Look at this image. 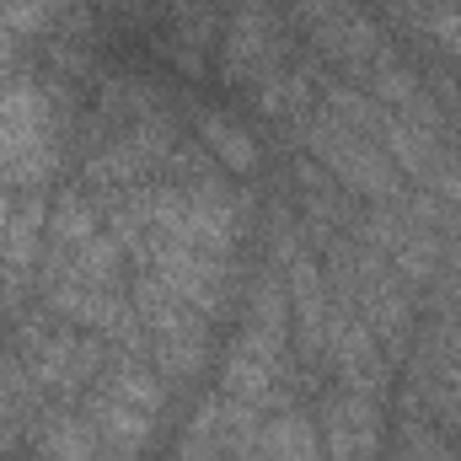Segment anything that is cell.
<instances>
[{"instance_id":"8","label":"cell","mask_w":461,"mask_h":461,"mask_svg":"<svg viewBox=\"0 0 461 461\" xmlns=\"http://www.w3.org/2000/svg\"><path fill=\"white\" fill-rule=\"evenodd\" d=\"M322 359L333 365L339 386L344 392H365V397H386V381H392V365H386V348L381 339L348 312L344 301H333V322H328V344H322Z\"/></svg>"},{"instance_id":"4","label":"cell","mask_w":461,"mask_h":461,"mask_svg":"<svg viewBox=\"0 0 461 461\" xmlns=\"http://www.w3.org/2000/svg\"><path fill=\"white\" fill-rule=\"evenodd\" d=\"M16 354H22V365L32 370L38 392H49V397H59V402L81 397V392L103 375V365L113 359V354H108V339H97V333H86V328H76V322H54V328L27 322Z\"/></svg>"},{"instance_id":"11","label":"cell","mask_w":461,"mask_h":461,"mask_svg":"<svg viewBox=\"0 0 461 461\" xmlns=\"http://www.w3.org/2000/svg\"><path fill=\"white\" fill-rule=\"evenodd\" d=\"M194 129H199L204 156H210L215 167H226L230 177H252V172L263 167V145L252 140V129H247L241 118L221 113V108H199Z\"/></svg>"},{"instance_id":"13","label":"cell","mask_w":461,"mask_h":461,"mask_svg":"<svg viewBox=\"0 0 461 461\" xmlns=\"http://www.w3.org/2000/svg\"><path fill=\"white\" fill-rule=\"evenodd\" d=\"M177 461H230V446H226V402L221 392L204 397L183 429V446H177Z\"/></svg>"},{"instance_id":"9","label":"cell","mask_w":461,"mask_h":461,"mask_svg":"<svg viewBox=\"0 0 461 461\" xmlns=\"http://www.w3.org/2000/svg\"><path fill=\"white\" fill-rule=\"evenodd\" d=\"M317 435L328 446V461H375L386 440V413L365 392H328L317 402Z\"/></svg>"},{"instance_id":"15","label":"cell","mask_w":461,"mask_h":461,"mask_svg":"<svg viewBox=\"0 0 461 461\" xmlns=\"http://www.w3.org/2000/svg\"><path fill=\"white\" fill-rule=\"evenodd\" d=\"M440 461H451V456H440Z\"/></svg>"},{"instance_id":"10","label":"cell","mask_w":461,"mask_h":461,"mask_svg":"<svg viewBox=\"0 0 461 461\" xmlns=\"http://www.w3.org/2000/svg\"><path fill=\"white\" fill-rule=\"evenodd\" d=\"M241 461H328V446L317 435V419L312 413H295V408H279L263 419L258 440L241 451Z\"/></svg>"},{"instance_id":"6","label":"cell","mask_w":461,"mask_h":461,"mask_svg":"<svg viewBox=\"0 0 461 461\" xmlns=\"http://www.w3.org/2000/svg\"><path fill=\"white\" fill-rule=\"evenodd\" d=\"M49 188H11L0 194V295L16 301L38 263H43V241H49Z\"/></svg>"},{"instance_id":"1","label":"cell","mask_w":461,"mask_h":461,"mask_svg":"<svg viewBox=\"0 0 461 461\" xmlns=\"http://www.w3.org/2000/svg\"><path fill=\"white\" fill-rule=\"evenodd\" d=\"M295 344L290 333V290H285V268H263L247 290L241 322L226 344L221 359V397L268 408V397L279 392L285 375V354Z\"/></svg>"},{"instance_id":"3","label":"cell","mask_w":461,"mask_h":461,"mask_svg":"<svg viewBox=\"0 0 461 461\" xmlns=\"http://www.w3.org/2000/svg\"><path fill=\"white\" fill-rule=\"evenodd\" d=\"M59 118L43 86L11 76L0 81V194L43 188L59 172Z\"/></svg>"},{"instance_id":"2","label":"cell","mask_w":461,"mask_h":461,"mask_svg":"<svg viewBox=\"0 0 461 461\" xmlns=\"http://www.w3.org/2000/svg\"><path fill=\"white\" fill-rule=\"evenodd\" d=\"M129 301H134V317H140V333H145V359L156 365V375L167 386H183L204 370L210 359V333L215 322L204 312H194L188 301H177L156 274L134 268V285H129Z\"/></svg>"},{"instance_id":"5","label":"cell","mask_w":461,"mask_h":461,"mask_svg":"<svg viewBox=\"0 0 461 461\" xmlns=\"http://www.w3.org/2000/svg\"><path fill=\"white\" fill-rule=\"evenodd\" d=\"M306 140H312V156H317L344 188L365 194L370 204H392V199L408 194V188H402V172L392 167V156H386L370 134H359L354 123H344V118H333V113L306 118Z\"/></svg>"},{"instance_id":"14","label":"cell","mask_w":461,"mask_h":461,"mask_svg":"<svg viewBox=\"0 0 461 461\" xmlns=\"http://www.w3.org/2000/svg\"><path fill=\"white\" fill-rule=\"evenodd\" d=\"M172 5H188V0H172Z\"/></svg>"},{"instance_id":"12","label":"cell","mask_w":461,"mask_h":461,"mask_svg":"<svg viewBox=\"0 0 461 461\" xmlns=\"http://www.w3.org/2000/svg\"><path fill=\"white\" fill-rule=\"evenodd\" d=\"M38 381L22 365V354H0V451H11L16 440H27L32 419H38Z\"/></svg>"},{"instance_id":"7","label":"cell","mask_w":461,"mask_h":461,"mask_svg":"<svg viewBox=\"0 0 461 461\" xmlns=\"http://www.w3.org/2000/svg\"><path fill=\"white\" fill-rule=\"evenodd\" d=\"M274 70H285V32H279L274 5L236 0L230 22H226V38H221V76L230 86H258Z\"/></svg>"}]
</instances>
